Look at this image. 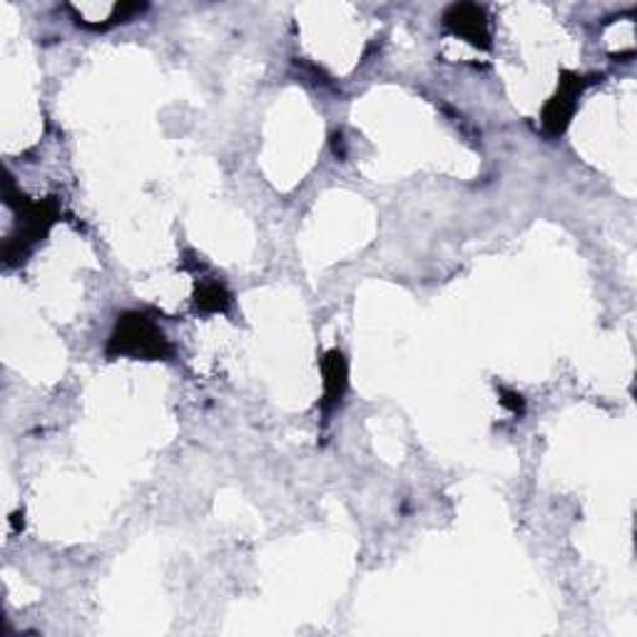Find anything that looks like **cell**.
I'll use <instances>...</instances> for the list:
<instances>
[{"instance_id": "5", "label": "cell", "mask_w": 637, "mask_h": 637, "mask_svg": "<svg viewBox=\"0 0 637 637\" xmlns=\"http://www.w3.org/2000/svg\"><path fill=\"white\" fill-rule=\"evenodd\" d=\"M322 371H324V409L336 406L342 401L346 384H349V369H346V359L342 352H329L322 361Z\"/></svg>"}, {"instance_id": "6", "label": "cell", "mask_w": 637, "mask_h": 637, "mask_svg": "<svg viewBox=\"0 0 637 637\" xmlns=\"http://www.w3.org/2000/svg\"><path fill=\"white\" fill-rule=\"evenodd\" d=\"M195 304H197L199 312L217 314V312H227V306L232 304V296H229V292L225 290V284H219V282H202V284H197Z\"/></svg>"}, {"instance_id": "2", "label": "cell", "mask_w": 637, "mask_h": 637, "mask_svg": "<svg viewBox=\"0 0 637 637\" xmlns=\"http://www.w3.org/2000/svg\"><path fill=\"white\" fill-rule=\"evenodd\" d=\"M60 215V205L56 197H48L42 202H28L26 197H20V212H18V229L16 235L8 239L3 257L8 264L23 262L33 244L40 242L48 235L50 227L56 225V219Z\"/></svg>"}, {"instance_id": "1", "label": "cell", "mask_w": 637, "mask_h": 637, "mask_svg": "<svg viewBox=\"0 0 637 637\" xmlns=\"http://www.w3.org/2000/svg\"><path fill=\"white\" fill-rule=\"evenodd\" d=\"M169 354H173V346H169L163 329L155 324V318L143 312H125L118 316L108 342L110 359L133 356L145 361H163L169 359Z\"/></svg>"}, {"instance_id": "3", "label": "cell", "mask_w": 637, "mask_h": 637, "mask_svg": "<svg viewBox=\"0 0 637 637\" xmlns=\"http://www.w3.org/2000/svg\"><path fill=\"white\" fill-rule=\"evenodd\" d=\"M588 82L590 80L580 78L578 72H562L560 88L553 98L548 100L546 110H543V127H546L548 135H560L570 125V118H572V112H576L580 92L586 90Z\"/></svg>"}, {"instance_id": "7", "label": "cell", "mask_w": 637, "mask_h": 637, "mask_svg": "<svg viewBox=\"0 0 637 637\" xmlns=\"http://www.w3.org/2000/svg\"><path fill=\"white\" fill-rule=\"evenodd\" d=\"M503 396H506V399H501V401H503V406H508V409H511L513 413H520V411H523V401H520V396H518V394H511V391H503Z\"/></svg>"}, {"instance_id": "4", "label": "cell", "mask_w": 637, "mask_h": 637, "mask_svg": "<svg viewBox=\"0 0 637 637\" xmlns=\"http://www.w3.org/2000/svg\"><path fill=\"white\" fill-rule=\"evenodd\" d=\"M443 28L453 36L469 40L476 48H481V50L491 48V33H488L486 10L473 3H455L445 10Z\"/></svg>"}]
</instances>
